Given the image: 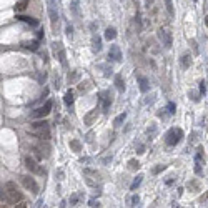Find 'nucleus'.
Masks as SVG:
<instances>
[{"label": "nucleus", "instance_id": "5", "mask_svg": "<svg viewBox=\"0 0 208 208\" xmlns=\"http://www.w3.org/2000/svg\"><path fill=\"white\" fill-rule=\"evenodd\" d=\"M23 165H25V168L30 172V173H35V175H43V168L38 165V161L35 160L33 157H30V155H27V157H23Z\"/></svg>", "mask_w": 208, "mask_h": 208}, {"label": "nucleus", "instance_id": "41", "mask_svg": "<svg viewBox=\"0 0 208 208\" xmlns=\"http://www.w3.org/2000/svg\"><path fill=\"white\" fill-rule=\"evenodd\" d=\"M65 32H67V37H68V38H72V32H73V29H72V27H70V25H67V29H65Z\"/></svg>", "mask_w": 208, "mask_h": 208}, {"label": "nucleus", "instance_id": "11", "mask_svg": "<svg viewBox=\"0 0 208 208\" xmlns=\"http://www.w3.org/2000/svg\"><path fill=\"white\" fill-rule=\"evenodd\" d=\"M157 35H158V38H160V42L165 45V48H170L172 47V35L168 33L165 29H158Z\"/></svg>", "mask_w": 208, "mask_h": 208}, {"label": "nucleus", "instance_id": "33", "mask_svg": "<svg viewBox=\"0 0 208 208\" xmlns=\"http://www.w3.org/2000/svg\"><path fill=\"white\" fill-rule=\"evenodd\" d=\"M188 97L192 98V100L195 102V103H196V102H200V95L196 93V92H190V93H188Z\"/></svg>", "mask_w": 208, "mask_h": 208}, {"label": "nucleus", "instance_id": "25", "mask_svg": "<svg viewBox=\"0 0 208 208\" xmlns=\"http://www.w3.org/2000/svg\"><path fill=\"white\" fill-rule=\"evenodd\" d=\"M186 188H188L190 192H193V190H195V192H198V190H200V183L196 182V180H192V182L186 183Z\"/></svg>", "mask_w": 208, "mask_h": 208}, {"label": "nucleus", "instance_id": "30", "mask_svg": "<svg viewBox=\"0 0 208 208\" xmlns=\"http://www.w3.org/2000/svg\"><path fill=\"white\" fill-rule=\"evenodd\" d=\"M203 158V147L200 145L198 148H196V155H195V161H202Z\"/></svg>", "mask_w": 208, "mask_h": 208}, {"label": "nucleus", "instance_id": "14", "mask_svg": "<svg viewBox=\"0 0 208 208\" xmlns=\"http://www.w3.org/2000/svg\"><path fill=\"white\" fill-rule=\"evenodd\" d=\"M17 19L20 20V22H25V23H29L30 27H38V20L37 19H33V17H25V15H19Z\"/></svg>", "mask_w": 208, "mask_h": 208}, {"label": "nucleus", "instance_id": "50", "mask_svg": "<svg viewBox=\"0 0 208 208\" xmlns=\"http://www.w3.org/2000/svg\"><path fill=\"white\" fill-rule=\"evenodd\" d=\"M193 2H196V0H193Z\"/></svg>", "mask_w": 208, "mask_h": 208}, {"label": "nucleus", "instance_id": "27", "mask_svg": "<svg viewBox=\"0 0 208 208\" xmlns=\"http://www.w3.org/2000/svg\"><path fill=\"white\" fill-rule=\"evenodd\" d=\"M140 168V163H138V160H135V158H132V160H128V170H132V172H137Z\"/></svg>", "mask_w": 208, "mask_h": 208}, {"label": "nucleus", "instance_id": "29", "mask_svg": "<svg viewBox=\"0 0 208 208\" xmlns=\"http://www.w3.org/2000/svg\"><path fill=\"white\" fill-rule=\"evenodd\" d=\"M165 5H167L168 13H170V15L173 17V15H175V10H173V3H172V0H165Z\"/></svg>", "mask_w": 208, "mask_h": 208}, {"label": "nucleus", "instance_id": "28", "mask_svg": "<svg viewBox=\"0 0 208 208\" xmlns=\"http://www.w3.org/2000/svg\"><path fill=\"white\" fill-rule=\"evenodd\" d=\"M98 67L103 70V77H107V78H108V77L113 75V70H112V67H108V65H98Z\"/></svg>", "mask_w": 208, "mask_h": 208}, {"label": "nucleus", "instance_id": "35", "mask_svg": "<svg viewBox=\"0 0 208 208\" xmlns=\"http://www.w3.org/2000/svg\"><path fill=\"white\" fill-rule=\"evenodd\" d=\"M130 203H132V206H137L140 203V196L138 195H133L132 198H130Z\"/></svg>", "mask_w": 208, "mask_h": 208}, {"label": "nucleus", "instance_id": "40", "mask_svg": "<svg viewBox=\"0 0 208 208\" xmlns=\"http://www.w3.org/2000/svg\"><path fill=\"white\" fill-rule=\"evenodd\" d=\"M27 2H29V0H22V2L17 5V10H23V9L27 7Z\"/></svg>", "mask_w": 208, "mask_h": 208}, {"label": "nucleus", "instance_id": "18", "mask_svg": "<svg viewBox=\"0 0 208 208\" xmlns=\"http://www.w3.org/2000/svg\"><path fill=\"white\" fill-rule=\"evenodd\" d=\"M63 103H65L67 107H72L73 105V92L72 90L65 92V95H63Z\"/></svg>", "mask_w": 208, "mask_h": 208}, {"label": "nucleus", "instance_id": "8", "mask_svg": "<svg viewBox=\"0 0 208 208\" xmlns=\"http://www.w3.org/2000/svg\"><path fill=\"white\" fill-rule=\"evenodd\" d=\"M52 50H54L55 57L58 58V62L62 63V67H67V55H65V48L60 42H54L52 43Z\"/></svg>", "mask_w": 208, "mask_h": 208}, {"label": "nucleus", "instance_id": "22", "mask_svg": "<svg viewBox=\"0 0 208 208\" xmlns=\"http://www.w3.org/2000/svg\"><path fill=\"white\" fill-rule=\"evenodd\" d=\"M82 198H83L82 193H73V195L70 196V206H77V205H78V202H80Z\"/></svg>", "mask_w": 208, "mask_h": 208}, {"label": "nucleus", "instance_id": "46", "mask_svg": "<svg viewBox=\"0 0 208 208\" xmlns=\"http://www.w3.org/2000/svg\"><path fill=\"white\" fill-rule=\"evenodd\" d=\"M110 161H112V155L107 157V158H103V163H110Z\"/></svg>", "mask_w": 208, "mask_h": 208}, {"label": "nucleus", "instance_id": "20", "mask_svg": "<svg viewBox=\"0 0 208 208\" xmlns=\"http://www.w3.org/2000/svg\"><path fill=\"white\" fill-rule=\"evenodd\" d=\"M38 43H40V38H37V40H30V42H23V47L29 48V50H37Z\"/></svg>", "mask_w": 208, "mask_h": 208}, {"label": "nucleus", "instance_id": "12", "mask_svg": "<svg viewBox=\"0 0 208 208\" xmlns=\"http://www.w3.org/2000/svg\"><path fill=\"white\" fill-rule=\"evenodd\" d=\"M97 117H98V110H97V108H93V110H90L88 113L83 117V123H85V125H92V123L97 120Z\"/></svg>", "mask_w": 208, "mask_h": 208}, {"label": "nucleus", "instance_id": "7", "mask_svg": "<svg viewBox=\"0 0 208 208\" xmlns=\"http://www.w3.org/2000/svg\"><path fill=\"white\" fill-rule=\"evenodd\" d=\"M19 180H20V183L29 190V192L38 193V185H37V182H35V178H32L30 175H20Z\"/></svg>", "mask_w": 208, "mask_h": 208}, {"label": "nucleus", "instance_id": "36", "mask_svg": "<svg viewBox=\"0 0 208 208\" xmlns=\"http://www.w3.org/2000/svg\"><path fill=\"white\" fill-rule=\"evenodd\" d=\"M167 113H168V110H167V108H160L157 115H158L160 118H167ZM168 115H170V113H168Z\"/></svg>", "mask_w": 208, "mask_h": 208}, {"label": "nucleus", "instance_id": "19", "mask_svg": "<svg viewBox=\"0 0 208 208\" xmlns=\"http://www.w3.org/2000/svg\"><path fill=\"white\" fill-rule=\"evenodd\" d=\"M115 87H117L118 92H125V82H123V78H122L120 73L115 75Z\"/></svg>", "mask_w": 208, "mask_h": 208}, {"label": "nucleus", "instance_id": "47", "mask_svg": "<svg viewBox=\"0 0 208 208\" xmlns=\"http://www.w3.org/2000/svg\"><path fill=\"white\" fill-rule=\"evenodd\" d=\"M143 150H145V148H143V145H138V151H137V153H145Z\"/></svg>", "mask_w": 208, "mask_h": 208}, {"label": "nucleus", "instance_id": "32", "mask_svg": "<svg viewBox=\"0 0 208 208\" xmlns=\"http://www.w3.org/2000/svg\"><path fill=\"white\" fill-rule=\"evenodd\" d=\"M167 110H168V113H170V115H173V113H175L177 107H175V103H173V102H170V103L167 105Z\"/></svg>", "mask_w": 208, "mask_h": 208}, {"label": "nucleus", "instance_id": "39", "mask_svg": "<svg viewBox=\"0 0 208 208\" xmlns=\"http://www.w3.org/2000/svg\"><path fill=\"white\" fill-rule=\"evenodd\" d=\"M88 206H100V202L95 200V198H90L88 200Z\"/></svg>", "mask_w": 208, "mask_h": 208}, {"label": "nucleus", "instance_id": "4", "mask_svg": "<svg viewBox=\"0 0 208 208\" xmlns=\"http://www.w3.org/2000/svg\"><path fill=\"white\" fill-rule=\"evenodd\" d=\"M47 12L50 17V25L52 30H57V23H58V9H57V0H47Z\"/></svg>", "mask_w": 208, "mask_h": 208}, {"label": "nucleus", "instance_id": "31", "mask_svg": "<svg viewBox=\"0 0 208 208\" xmlns=\"http://www.w3.org/2000/svg\"><path fill=\"white\" fill-rule=\"evenodd\" d=\"M155 133H157V125H153V123H151V125L148 127V128H147V135L155 137Z\"/></svg>", "mask_w": 208, "mask_h": 208}, {"label": "nucleus", "instance_id": "38", "mask_svg": "<svg viewBox=\"0 0 208 208\" xmlns=\"http://www.w3.org/2000/svg\"><path fill=\"white\" fill-rule=\"evenodd\" d=\"M195 173L202 175V161H195Z\"/></svg>", "mask_w": 208, "mask_h": 208}, {"label": "nucleus", "instance_id": "34", "mask_svg": "<svg viewBox=\"0 0 208 208\" xmlns=\"http://www.w3.org/2000/svg\"><path fill=\"white\" fill-rule=\"evenodd\" d=\"M205 93H206V82L202 80L200 82V95H205Z\"/></svg>", "mask_w": 208, "mask_h": 208}, {"label": "nucleus", "instance_id": "43", "mask_svg": "<svg viewBox=\"0 0 208 208\" xmlns=\"http://www.w3.org/2000/svg\"><path fill=\"white\" fill-rule=\"evenodd\" d=\"M77 78V72H75V70H73V72H72V75H70V73H68V82H73V80H75Z\"/></svg>", "mask_w": 208, "mask_h": 208}, {"label": "nucleus", "instance_id": "16", "mask_svg": "<svg viewBox=\"0 0 208 208\" xmlns=\"http://www.w3.org/2000/svg\"><path fill=\"white\" fill-rule=\"evenodd\" d=\"M92 50L93 52L102 50V38L98 37V35H93V37H92Z\"/></svg>", "mask_w": 208, "mask_h": 208}, {"label": "nucleus", "instance_id": "21", "mask_svg": "<svg viewBox=\"0 0 208 208\" xmlns=\"http://www.w3.org/2000/svg\"><path fill=\"white\" fill-rule=\"evenodd\" d=\"M70 9H72L73 17H80V2H78V0H72V5H70Z\"/></svg>", "mask_w": 208, "mask_h": 208}, {"label": "nucleus", "instance_id": "1", "mask_svg": "<svg viewBox=\"0 0 208 208\" xmlns=\"http://www.w3.org/2000/svg\"><path fill=\"white\" fill-rule=\"evenodd\" d=\"M5 198L7 203H10V205H17L19 202H22L23 196L22 193L17 190L15 183L13 182H7L5 183V188H2V200Z\"/></svg>", "mask_w": 208, "mask_h": 208}, {"label": "nucleus", "instance_id": "37", "mask_svg": "<svg viewBox=\"0 0 208 208\" xmlns=\"http://www.w3.org/2000/svg\"><path fill=\"white\" fill-rule=\"evenodd\" d=\"M165 168H167V165H158V167H155L153 168V175H158L160 172H163Z\"/></svg>", "mask_w": 208, "mask_h": 208}, {"label": "nucleus", "instance_id": "23", "mask_svg": "<svg viewBox=\"0 0 208 208\" xmlns=\"http://www.w3.org/2000/svg\"><path fill=\"white\" fill-rule=\"evenodd\" d=\"M142 180H143V175H137V178L133 180L132 185H130V190H132V192H135V190L138 188L140 185H142Z\"/></svg>", "mask_w": 208, "mask_h": 208}, {"label": "nucleus", "instance_id": "44", "mask_svg": "<svg viewBox=\"0 0 208 208\" xmlns=\"http://www.w3.org/2000/svg\"><path fill=\"white\" fill-rule=\"evenodd\" d=\"M200 202H202V203H203V202H208V192L205 193V195L200 196Z\"/></svg>", "mask_w": 208, "mask_h": 208}, {"label": "nucleus", "instance_id": "9", "mask_svg": "<svg viewBox=\"0 0 208 208\" xmlns=\"http://www.w3.org/2000/svg\"><path fill=\"white\" fill-rule=\"evenodd\" d=\"M98 98H100V102H102V110H103V113H108V110H110V107H112L110 92H100V93H98Z\"/></svg>", "mask_w": 208, "mask_h": 208}, {"label": "nucleus", "instance_id": "24", "mask_svg": "<svg viewBox=\"0 0 208 208\" xmlns=\"http://www.w3.org/2000/svg\"><path fill=\"white\" fill-rule=\"evenodd\" d=\"M70 148L75 151V153H80L82 151V143L78 140H70Z\"/></svg>", "mask_w": 208, "mask_h": 208}, {"label": "nucleus", "instance_id": "6", "mask_svg": "<svg viewBox=\"0 0 208 208\" xmlns=\"http://www.w3.org/2000/svg\"><path fill=\"white\" fill-rule=\"evenodd\" d=\"M52 107H54V102L52 100H47L45 102V105H42L40 108H37L35 112H32L30 113V118H45L48 113L52 112Z\"/></svg>", "mask_w": 208, "mask_h": 208}, {"label": "nucleus", "instance_id": "3", "mask_svg": "<svg viewBox=\"0 0 208 208\" xmlns=\"http://www.w3.org/2000/svg\"><path fill=\"white\" fill-rule=\"evenodd\" d=\"M183 138V130L182 128H170L165 135V143L168 147H177Z\"/></svg>", "mask_w": 208, "mask_h": 208}, {"label": "nucleus", "instance_id": "15", "mask_svg": "<svg viewBox=\"0 0 208 208\" xmlns=\"http://www.w3.org/2000/svg\"><path fill=\"white\" fill-rule=\"evenodd\" d=\"M103 37H105V40H108V42L115 40V38H117V30H115V27H107Z\"/></svg>", "mask_w": 208, "mask_h": 208}, {"label": "nucleus", "instance_id": "2", "mask_svg": "<svg viewBox=\"0 0 208 208\" xmlns=\"http://www.w3.org/2000/svg\"><path fill=\"white\" fill-rule=\"evenodd\" d=\"M30 133L35 135L37 138L42 140H48L50 138V128H48V123L45 120L38 118V122H33L30 125Z\"/></svg>", "mask_w": 208, "mask_h": 208}, {"label": "nucleus", "instance_id": "49", "mask_svg": "<svg viewBox=\"0 0 208 208\" xmlns=\"http://www.w3.org/2000/svg\"><path fill=\"white\" fill-rule=\"evenodd\" d=\"M205 23H206V27H208V15H205Z\"/></svg>", "mask_w": 208, "mask_h": 208}, {"label": "nucleus", "instance_id": "17", "mask_svg": "<svg viewBox=\"0 0 208 208\" xmlns=\"http://www.w3.org/2000/svg\"><path fill=\"white\" fill-rule=\"evenodd\" d=\"M180 63H182L183 68H190V65H192V55H190V54H183L182 58H180Z\"/></svg>", "mask_w": 208, "mask_h": 208}, {"label": "nucleus", "instance_id": "10", "mask_svg": "<svg viewBox=\"0 0 208 208\" xmlns=\"http://www.w3.org/2000/svg\"><path fill=\"white\" fill-rule=\"evenodd\" d=\"M108 62H113V63L122 62V52H120L118 45H112L110 47V50H108Z\"/></svg>", "mask_w": 208, "mask_h": 208}, {"label": "nucleus", "instance_id": "48", "mask_svg": "<svg viewBox=\"0 0 208 208\" xmlns=\"http://www.w3.org/2000/svg\"><path fill=\"white\" fill-rule=\"evenodd\" d=\"M173 182H175V178H173V177H170V178L167 180V185H172V183H173Z\"/></svg>", "mask_w": 208, "mask_h": 208}, {"label": "nucleus", "instance_id": "13", "mask_svg": "<svg viewBox=\"0 0 208 208\" xmlns=\"http://www.w3.org/2000/svg\"><path fill=\"white\" fill-rule=\"evenodd\" d=\"M137 80H138V88L142 93H147V92L150 90V83H148V80L145 78V77H142V75H138L137 77Z\"/></svg>", "mask_w": 208, "mask_h": 208}, {"label": "nucleus", "instance_id": "45", "mask_svg": "<svg viewBox=\"0 0 208 208\" xmlns=\"http://www.w3.org/2000/svg\"><path fill=\"white\" fill-rule=\"evenodd\" d=\"M192 45H193V48H195V54H198V47H196V42L195 40H192Z\"/></svg>", "mask_w": 208, "mask_h": 208}, {"label": "nucleus", "instance_id": "42", "mask_svg": "<svg viewBox=\"0 0 208 208\" xmlns=\"http://www.w3.org/2000/svg\"><path fill=\"white\" fill-rule=\"evenodd\" d=\"M54 87H55V88H60V78H58V77H55V78H54Z\"/></svg>", "mask_w": 208, "mask_h": 208}, {"label": "nucleus", "instance_id": "26", "mask_svg": "<svg viewBox=\"0 0 208 208\" xmlns=\"http://www.w3.org/2000/svg\"><path fill=\"white\" fill-rule=\"evenodd\" d=\"M125 118H127V113H125V112H123V113H120L118 117L113 120V127H115V128H117V127H120V125H122V123L125 122Z\"/></svg>", "mask_w": 208, "mask_h": 208}]
</instances>
